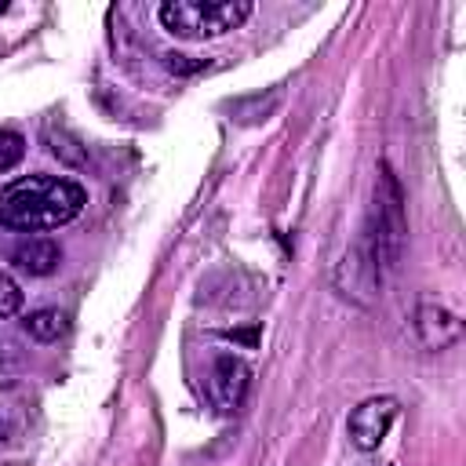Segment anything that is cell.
I'll return each instance as SVG.
<instances>
[{
  "label": "cell",
  "mask_w": 466,
  "mask_h": 466,
  "mask_svg": "<svg viewBox=\"0 0 466 466\" xmlns=\"http://www.w3.org/2000/svg\"><path fill=\"white\" fill-rule=\"evenodd\" d=\"M87 204L80 182L62 175H22L0 186V226L15 233H44L73 222Z\"/></svg>",
  "instance_id": "6da1fadb"
},
{
  "label": "cell",
  "mask_w": 466,
  "mask_h": 466,
  "mask_svg": "<svg viewBox=\"0 0 466 466\" xmlns=\"http://www.w3.org/2000/svg\"><path fill=\"white\" fill-rule=\"evenodd\" d=\"M157 18L178 40H215L251 18V0H167Z\"/></svg>",
  "instance_id": "7a4b0ae2"
},
{
  "label": "cell",
  "mask_w": 466,
  "mask_h": 466,
  "mask_svg": "<svg viewBox=\"0 0 466 466\" xmlns=\"http://www.w3.org/2000/svg\"><path fill=\"white\" fill-rule=\"evenodd\" d=\"M248 386H251V368L237 353H215V360L208 368V397L222 415L237 411L244 404Z\"/></svg>",
  "instance_id": "3957f363"
},
{
  "label": "cell",
  "mask_w": 466,
  "mask_h": 466,
  "mask_svg": "<svg viewBox=\"0 0 466 466\" xmlns=\"http://www.w3.org/2000/svg\"><path fill=\"white\" fill-rule=\"evenodd\" d=\"M393 419H397V400H393V397H368V400H360V404L350 411V422H346L350 441H353L360 451H375V448L386 441Z\"/></svg>",
  "instance_id": "277c9868"
},
{
  "label": "cell",
  "mask_w": 466,
  "mask_h": 466,
  "mask_svg": "<svg viewBox=\"0 0 466 466\" xmlns=\"http://www.w3.org/2000/svg\"><path fill=\"white\" fill-rule=\"evenodd\" d=\"M11 262H15L22 273H29V277H47V273L58 269L62 248H58L51 237H29V240H22V244L11 251Z\"/></svg>",
  "instance_id": "5b68a950"
},
{
  "label": "cell",
  "mask_w": 466,
  "mask_h": 466,
  "mask_svg": "<svg viewBox=\"0 0 466 466\" xmlns=\"http://www.w3.org/2000/svg\"><path fill=\"white\" fill-rule=\"evenodd\" d=\"M419 335H422V342L426 346H451L455 339H459V317L451 313V309H444V306H433V302H422L419 306Z\"/></svg>",
  "instance_id": "8992f818"
},
{
  "label": "cell",
  "mask_w": 466,
  "mask_h": 466,
  "mask_svg": "<svg viewBox=\"0 0 466 466\" xmlns=\"http://www.w3.org/2000/svg\"><path fill=\"white\" fill-rule=\"evenodd\" d=\"M22 328H25V335L36 339V342H58V339L66 335V328H69V317H66L62 309H36V313L25 317Z\"/></svg>",
  "instance_id": "52a82bcc"
},
{
  "label": "cell",
  "mask_w": 466,
  "mask_h": 466,
  "mask_svg": "<svg viewBox=\"0 0 466 466\" xmlns=\"http://www.w3.org/2000/svg\"><path fill=\"white\" fill-rule=\"evenodd\" d=\"M25 157V138L15 131H0V171H11Z\"/></svg>",
  "instance_id": "ba28073f"
},
{
  "label": "cell",
  "mask_w": 466,
  "mask_h": 466,
  "mask_svg": "<svg viewBox=\"0 0 466 466\" xmlns=\"http://www.w3.org/2000/svg\"><path fill=\"white\" fill-rule=\"evenodd\" d=\"M18 309H22V288L7 273H0V320L15 317Z\"/></svg>",
  "instance_id": "9c48e42d"
},
{
  "label": "cell",
  "mask_w": 466,
  "mask_h": 466,
  "mask_svg": "<svg viewBox=\"0 0 466 466\" xmlns=\"http://www.w3.org/2000/svg\"><path fill=\"white\" fill-rule=\"evenodd\" d=\"M15 433V419L7 411V404H0V437H11Z\"/></svg>",
  "instance_id": "30bf717a"
},
{
  "label": "cell",
  "mask_w": 466,
  "mask_h": 466,
  "mask_svg": "<svg viewBox=\"0 0 466 466\" xmlns=\"http://www.w3.org/2000/svg\"><path fill=\"white\" fill-rule=\"evenodd\" d=\"M0 11H4V0H0Z\"/></svg>",
  "instance_id": "8fae6325"
}]
</instances>
